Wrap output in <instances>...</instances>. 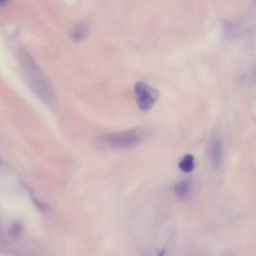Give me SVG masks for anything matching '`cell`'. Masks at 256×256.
I'll return each mask as SVG.
<instances>
[{
    "label": "cell",
    "instance_id": "52a82bcc",
    "mask_svg": "<svg viewBox=\"0 0 256 256\" xmlns=\"http://www.w3.org/2000/svg\"><path fill=\"white\" fill-rule=\"evenodd\" d=\"M9 1H10V0H0V7H1V6L6 5Z\"/></svg>",
    "mask_w": 256,
    "mask_h": 256
},
{
    "label": "cell",
    "instance_id": "6da1fadb",
    "mask_svg": "<svg viewBox=\"0 0 256 256\" xmlns=\"http://www.w3.org/2000/svg\"><path fill=\"white\" fill-rule=\"evenodd\" d=\"M148 137V131L142 128H132L100 135L95 140L97 148L102 150H122L135 147Z\"/></svg>",
    "mask_w": 256,
    "mask_h": 256
},
{
    "label": "cell",
    "instance_id": "8992f818",
    "mask_svg": "<svg viewBox=\"0 0 256 256\" xmlns=\"http://www.w3.org/2000/svg\"><path fill=\"white\" fill-rule=\"evenodd\" d=\"M179 168L183 172H191L194 169V156L191 154L185 155L178 164Z\"/></svg>",
    "mask_w": 256,
    "mask_h": 256
},
{
    "label": "cell",
    "instance_id": "3957f363",
    "mask_svg": "<svg viewBox=\"0 0 256 256\" xmlns=\"http://www.w3.org/2000/svg\"><path fill=\"white\" fill-rule=\"evenodd\" d=\"M136 103L140 110L149 111L158 98V91L145 82H138L134 86Z\"/></svg>",
    "mask_w": 256,
    "mask_h": 256
},
{
    "label": "cell",
    "instance_id": "277c9868",
    "mask_svg": "<svg viewBox=\"0 0 256 256\" xmlns=\"http://www.w3.org/2000/svg\"><path fill=\"white\" fill-rule=\"evenodd\" d=\"M223 150H224V142L222 138V134L218 129H215L209 140V159L211 162V166L214 170H218L223 161Z\"/></svg>",
    "mask_w": 256,
    "mask_h": 256
},
{
    "label": "cell",
    "instance_id": "5b68a950",
    "mask_svg": "<svg viewBox=\"0 0 256 256\" xmlns=\"http://www.w3.org/2000/svg\"><path fill=\"white\" fill-rule=\"evenodd\" d=\"M190 189H191V183L189 180H182L178 182L174 188L176 195L181 199L186 198L188 196V194L190 193Z\"/></svg>",
    "mask_w": 256,
    "mask_h": 256
},
{
    "label": "cell",
    "instance_id": "7a4b0ae2",
    "mask_svg": "<svg viewBox=\"0 0 256 256\" xmlns=\"http://www.w3.org/2000/svg\"><path fill=\"white\" fill-rule=\"evenodd\" d=\"M23 66L25 74L27 75L28 82L35 91V93L46 103H51L54 100V90L44 75L40 70L34 60L27 54L23 55Z\"/></svg>",
    "mask_w": 256,
    "mask_h": 256
}]
</instances>
